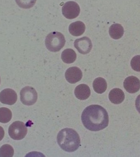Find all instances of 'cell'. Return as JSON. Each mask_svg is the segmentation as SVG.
<instances>
[{"label":"cell","instance_id":"6da1fadb","mask_svg":"<svg viewBox=\"0 0 140 157\" xmlns=\"http://www.w3.org/2000/svg\"><path fill=\"white\" fill-rule=\"evenodd\" d=\"M81 120L87 129L99 131L107 127L109 117L106 110L98 105H92L86 108L82 112Z\"/></svg>","mask_w":140,"mask_h":157},{"label":"cell","instance_id":"7a4b0ae2","mask_svg":"<svg viewBox=\"0 0 140 157\" xmlns=\"http://www.w3.org/2000/svg\"><path fill=\"white\" fill-rule=\"evenodd\" d=\"M57 139L59 146L66 152H74L80 145L79 134L71 128H65L61 130L58 134Z\"/></svg>","mask_w":140,"mask_h":157},{"label":"cell","instance_id":"3957f363","mask_svg":"<svg viewBox=\"0 0 140 157\" xmlns=\"http://www.w3.org/2000/svg\"><path fill=\"white\" fill-rule=\"evenodd\" d=\"M45 45L47 48L51 52L59 51L65 45V40L62 34L59 32L50 33L46 37Z\"/></svg>","mask_w":140,"mask_h":157},{"label":"cell","instance_id":"277c9868","mask_svg":"<svg viewBox=\"0 0 140 157\" xmlns=\"http://www.w3.org/2000/svg\"><path fill=\"white\" fill-rule=\"evenodd\" d=\"M27 133V128L23 122L16 121L10 126L9 134L10 137L14 140H21L25 138Z\"/></svg>","mask_w":140,"mask_h":157},{"label":"cell","instance_id":"5b68a950","mask_svg":"<svg viewBox=\"0 0 140 157\" xmlns=\"http://www.w3.org/2000/svg\"><path fill=\"white\" fill-rule=\"evenodd\" d=\"M20 98L22 104L27 106H31L36 102L37 94L34 88L28 86L21 90Z\"/></svg>","mask_w":140,"mask_h":157},{"label":"cell","instance_id":"8992f818","mask_svg":"<svg viewBox=\"0 0 140 157\" xmlns=\"http://www.w3.org/2000/svg\"><path fill=\"white\" fill-rule=\"evenodd\" d=\"M80 12V7L75 2H67L62 7L63 14L68 19H75L79 15Z\"/></svg>","mask_w":140,"mask_h":157},{"label":"cell","instance_id":"52a82bcc","mask_svg":"<svg viewBox=\"0 0 140 157\" xmlns=\"http://www.w3.org/2000/svg\"><path fill=\"white\" fill-rule=\"evenodd\" d=\"M74 45L80 53L84 55L89 53L92 48L91 40L86 36L77 39L74 42Z\"/></svg>","mask_w":140,"mask_h":157},{"label":"cell","instance_id":"ba28073f","mask_svg":"<svg viewBox=\"0 0 140 157\" xmlns=\"http://www.w3.org/2000/svg\"><path fill=\"white\" fill-rule=\"evenodd\" d=\"M17 100V94L12 89H5L0 93V101L3 104L13 105L16 102Z\"/></svg>","mask_w":140,"mask_h":157},{"label":"cell","instance_id":"9c48e42d","mask_svg":"<svg viewBox=\"0 0 140 157\" xmlns=\"http://www.w3.org/2000/svg\"><path fill=\"white\" fill-rule=\"evenodd\" d=\"M124 87L129 93L134 94L138 92L140 89V81L136 77H128L125 80Z\"/></svg>","mask_w":140,"mask_h":157},{"label":"cell","instance_id":"30bf717a","mask_svg":"<svg viewBox=\"0 0 140 157\" xmlns=\"http://www.w3.org/2000/svg\"><path fill=\"white\" fill-rule=\"evenodd\" d=\"M82 76L81 70L77 67H70L65 73V78L68 82L72 84L80 81L82 78Z\"/></svg>","mask_w":140,"mask_h":157},{"label":"cell","instance_id":"8fae6325","mask_svg":"<svg viewBox=\"0 0 140 157\" xmlns=\"http://www.w3.org/2000/svg\"><path fill=\"white\" fill-rule=\"evenodd\" d=\"M74 94L78 99L81 100L87 99L90 96V88L87 85H79L75 88Z\"/></svg>","mask_w":140,"mask_h":157},{"label":"cell","instance_id":"7c38bea8","mask_svg":"<svg viewBox=\"0 0 140 157\" xmlns=\"http://www.w3.org/2000/svg\"><path fill=\"white\" fill-rule=\"evenodd\" d=\"M109 98L111 102L114 104H120L125 99V94L121 89L115 88L110 91Z\"/></svg>","mask_w":140,"mask_h":157},{"label":"cell","instance_id":"4fadbf2b","mask_svg":"<svg viewBox=\"0 0 140 157\" xmlns=\"http://www.w3.org/2000/svg\"><path fill=\"white\" fill-rule=\"evenodd\" d=\"M86 27L84 24L81 21H77L72 23L69 27V31L73 36H81L84 33Z\"/></svg>","mask_w":140,"mask_h":157},{"label":"cell","instance_id":"5bb4252c","mask_svg":"<svg viewBox=\"0 0 140 157\" xmlns=\"http://www.w3.org/2000/svg\"><path fill=\"white\" fill-rule=\"evenodd\" d=\"M124 29L120 24H114L110 27L109 34L111 37L115 40H119L123 36Z\"/></svg>","mask_w":140,"mask_h":157},{"label":"cell","instance_id":"9a60e30c","mask_svg":"<svg viewBox=\"0 0 140 157\" xmlns=\"http://www.w3.org/2000/svg\"><path fill=\"white\" fill-rule=\"evenodd\" d=\"M93 87L95 92L102 94L106 91L107 89V83L106 80L103 78L98 77L94 80Z\"/></svg>","mask_w":140,"mask_h":157},{"label":"cell","instance_id":"2e32d148","mask_svg":"<svg viewBox=\"0 0 140 157\" xmlns=\"http://www.w3.org/2000/svg\"><path fill=\"white\" fill-rule=\"evenodd\" d=\"M76 58V53L72 49H66L62 53L61 59L65 63H72L75 61Z\"/></svg>","mask_w":140,"mask_h":157},{"label":"cell","instance_id":"e0dca14e","mask_svg":"<svg viewBox=\"0 0 140 157\" xmlns=\"http://www.w3.org/2000/svg\"><path fill=\"white\" fill-rule=\"evenodd\" d=\"M12 112L10 109L5 107L0 108V122L6 123L12 118Z\"/></svg>","mask_w":140,"mask_h":157},{"label":"cell","instance_id":"ac0fdd59","mask_svg":"<svg viewBox=\"0 0 140 157\" xmlns=\"http://www.w3.org/2000/svg\"><path fill=\"white\" fill-rule=\"evenodd\" d=\"M14 154V150L12 147L6 144L0 148V157H12Z\"/></svg>","mask_w":140,"mask_h":157},{"label":"cell","instance_id":"d6986e66","mask_svg":"<svg viewBox=\"0 0 140 157\" xmlns=\"http://www.w3.org/2000/svg\"><path fill=\"white\" fill-rule=\"evenodd\" d=\"M17 5L20 7L29 9L33 7L36 3L37 0H15Z\"/></svg>","mask_w":140,"mask_h":157},{"label":"cell","instance_id":"ffe728a7","mask_svg":"<svg viewBox=\"0 0 140 157\" xmlns=\"http://www.w3.org/2000/svg\"><path fill=\"white\" fill-rule=\"evenodd\" d=\"M130 65L135 71L140 72V56L134 57L131 60Z\"/></svg>","mask_w":140,"mask_h":157},{"label":"cell","instance_id":"44dd1931","mask_svg":"<svg viewBox=\"0 0 140 157\" xmlns=\"http://www.w3.org/2000/svg\"><path fill=\"white\" fill-rule=\"evenodd\" d=\"M135 107L136 109L140 114V94L138 95L135 101Z\"/></svg>","mask_w":140,"mask_h":157},{"label":"cell","instance_id":"7402d4cb","mask_svg":"<svg viewBox=\"0 0 140 157\" xmlns=\"http://www.w3.org/2000/svg\"><path fill=\"white\" fill-rule=\"evenodd\" d=\"M5 132H4V129L2 127L0 126V141L2 140L3 137H4Z\"/></svg>","mask_w":140,"mask_h":157},{"label":"cell","instance_id":"603a6c76","mask_svg":"<svg viewBox=\"0 0 140 157\" xmlns=\"http://www.w3.org/2000/svg\"><path fill=\"white\" fill-rule=\"evenodd\" d=\"M0 83H1V78H0Z\"/></svg>","mask_w":140,"mask_h":157}]
</instances>
